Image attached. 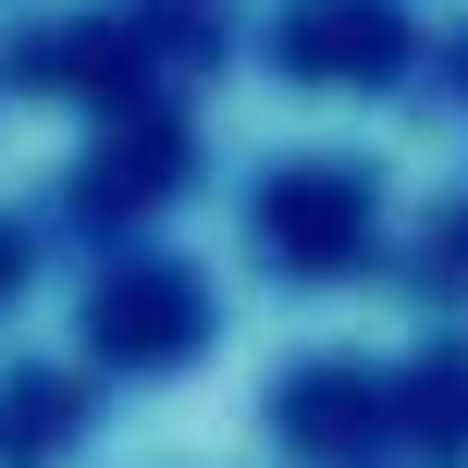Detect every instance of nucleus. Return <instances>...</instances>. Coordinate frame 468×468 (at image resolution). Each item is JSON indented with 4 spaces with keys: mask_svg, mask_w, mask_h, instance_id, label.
I'll return each instance as SVG.
<instances>
[{
    "mask_svg": "<svg viewBox=\"0 0 468 468\" xmlns=\"http://www.w3.org/2000/svg\"><path fill=\"white\" fill-rule=\"evenodd\" d=\"M346 234H357V197H346V186H333V197H283V210H271V247H346Z\"/></svg>",
    "mask_w": 468,
    "mask_h": 468,
    "instance_id": "1",
    "label": "nucleus"
}]
</instances>
